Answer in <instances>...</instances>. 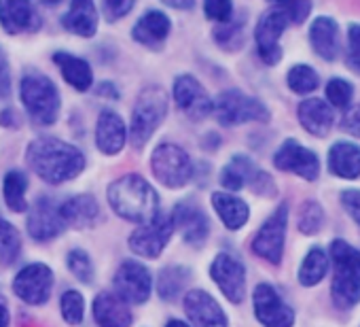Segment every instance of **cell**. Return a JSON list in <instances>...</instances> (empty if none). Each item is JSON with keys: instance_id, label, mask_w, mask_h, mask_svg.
<instances>
[{"instance_id": "1", "label": "cell", "mask_w": 360, "mask_h": 327, "mask_svg": "<svg viewBox=\"0 0 360 327\" xmlns=\"http://www.w3.org/2000/svg\"><path fill=\"white\" fill-rule=\"evenodd\" d=\"M30 168L51 185H60L79 177L85 168V155L75 147L53 136H41L26 151Z\"/></svg>"}, {"instance_id": "2", "label": "cell", "mask_w": 360, "mask_h": 327, "mask_svg": "<svg viewBox=\"0 0 360 327\" xmlns=\"http://www.w3.org/2000/svg\"><path fill=\"white\" fill-rule=\"evenodd\" d=\"M108 204L119 217L142 226L157 215L159 196L140 175H125L108 185Z\"/></svg>"}, {"instance_id": "3", "label": "cell", "mask_w": 360, "mask_h": 327, "mask_svg": "<svg viewBox=\"0 0 360 327\" xmlns=\"http://www.w3.org/2000/svg\"><path fill=\"white\" fill-rule=\"evenodd\" d=\"M333 285L330 295L337 308L349 310L360 302V251L337 238L330 242Z\"/></svg>"}, {"instance_id": "4", "label": "cell", "mask_w": 360, "mask_h": 327, "mask_svg": "<svg viewBox=\"0 0 360 327\" xmlns=\"http://www.w3.org/2000/svg\"><path fill=\"white\" fill-rule=\"evenodd\" d=\"M20 96H22V102L34 123H39V125L56 123V119L60 115L62 100H60V92L56 87V83L47 75H43V73L24 75L22 83H20Z\"/></svg>"}, {"instance_id": "5", "label": "cell", "mask_w": 360, "mask_h": 327, "mask_svg": "<svg viewBox=\"0 0 360 327\" xmlns=\"http://www.w3.org/2000/svg\"><path fill=\"white\" fill-rule=\"evenodd\" d=\"M167 94L157 85L144 87L138 94L129 125V140L136 149H142L150 140L155 130L163 123L167 115Z\"/></svg>"}, {"instance_id": "6", "label": "cell", "mask_w": 360, "mask_h": 327, "mask_svg": "<svg viewBox=\"0 0 360 327\" xmlns=\"http://www.w3.org/2000/svg\"><path fill=\"white\" fill-rule=\"evenodd\" d=\"M150 171L161 185L178 190L193 179V161L183 147L163 142L150 155Z\"/></svg>"}, {"instance_id": "7", "label": "cell", "mask_w": 360, "mask_h": 327, "mask_svg": "<svg viewBox=\"0 0 360 327\" xmlns=\"http://www.w3.org/2000/svg\"><path fill=\"white\" fill-rule=\"evenodd\" d=\"M217 113V119L221 125L225 128H233V125H240V123H248V121H269V109L240 92V90H227V92H221L219 98L214 100V109Z\"/></svg>"}, {"instance_id": "8", "label": "cell", "mask_w": 360, "mask_h": 327, "mask_svg": "<svg viewBox=\"0 0 360 327\" xmlns=\"http://www.w3.org/2000/svg\"><path fill=\"white\" fill-rule=\"evenodd\" d=\"M286 228H288V204L282 202L269 215V219L261 226V230L257 232V236L252 238V251L261 259L278 266L282 261V255H284Z\"/></svg>"}, {"instance_id": "9", "label": "cell", "mask_w": 360, "mask_h": 327, "mask_svg": "<svg viewBox=\"0 0 360 327\" xmlns=\"http://www.w3.org/2000/svg\"><path fill=\"white\" fill-rule=\"evenodd\" d=\"M174 234V221L172 215L157 213L150 221L142 223L131 236H129V249L146 259H155L161 255L165 245L169 242Z\"/></svg>"}, {"instance_id": "10", "label": "cell", "mask_w": 360, "mask_h": 327, "mask_svg": "<svg viewBox=\"0 0 360 327\" xmlns=\"http://www.w3.org/2000/svg\"><path fill=\"white\" fill-rule=\"evenodd\" d=\"M286 26H288V20H286V16L278 7L267 9L261 16V20L257 22V30H255L257 51H259V58L267 66H276L282 60L280 39H282Z\"/></svg>"}, {"instance_id": "11", "label": "cell", "mask_w": 360, "mask_h": 327, "mask_svg": "<svg viewBox=\"0 0 360 327\" xmlns=\"http://www.w3.org/2000/svg\"><path fill=\"white\" fill-rule=\"evenodd\" d=\"M51 289H53V270L41 261L22 268L13 280L15 295L30 306L45 304L51 295Z\"/></svg>"}, {"instance_id": "12", "label": "cell", "mask_w": 360, "mask_h": 327, "mask_svg": "<svg viewBox=\"0 0 360 327\" xmlns=\"http://www.w3.org/2000/svg\"><path fill=\"white\" fill-rule=\"evenodd\" d=\"M274 164L278 171H284V173H292L305 181H316L318 175H320V159L318 155L303 147L299 140L295 138H288L280 144V149L276 151L274 155Z\"/></svg>"}, {"instance_id": "13", "label": "cell", "mask_w": 360, "mask_h": 327, "mask_svg": "<svg viewBox=\"0 0 360 327\" xmlns=\"http://www.w3.org/2000/svg\"><path fill=\"white\" fill-rule=\"evenodd\" d=\"M153 291V276L146 266L125 259L115 272V295L129 304H144Z\"/></svg>"}, {"instance_id": "14", "label": "cell", "mask_w": 360, "mask_h": 327, "mask_svg": "<svg viewBox=\"0 0 360 327\" xmlns=\"http://www.w3.org/2000/svg\"><path fill=\"white\" fill-rule=\"evenodd\" d=\"M255 316L263 327H292L295 325V310L280 297V293L269 285H257L252 293Z\"/></svg>"}, {"instance_id": "15", "label": "cell", "mask_w": 360, "mask_h": 327, "mask_svg": "<svg viewBox=\"0 0 360 327\" xmlns=\"http://www.w3.org/2000/svg\"><path fill=\"white\" fill-rule=\"evenodd\" d=\"M172 96H174L176 106L183 111L187 117L195 119V121L208 117L212 113V109H214V102H212L210 94L206 92V87L193 75L176 77Z\"/></svg>"}, {"instance_id": "16", "label": "cell", "mask_w": 360, "mask_h": 327, "mask_svg": "<svg viewBox=\"0 0 360 327\" xmlns=\"http://www.w3.org/2000/svg\"><path fill=\"white\" fill-rule=\"evenodd\" d=\"M210 276L229 302L240 304L244 300V295H246V268L236 255L219 253L210 266Z\"/></svg>"}, {"instance_id": "17", "label": "cell", "mask_w": 360, "mask_h": 327, "mask_svg": "<svg viewBox=\"0 0 360 327\" xmlns=\"http://www.w3.org/2000/svg\"><path fill=\"white\" fill-rule=\"evenodd\" d=\"M174 230L191 247H202L210 234V221L195 202H178L172 211Z\"/></svg>"}, {"instance_id": "18", "label": "cell", "mask_w": 360, "mask_h": 327, "mask_svg": "<svg viewBox=\"0 0 360 327\" xmlns=\"http://www.w3.org/2000/svg\"><path fill=\"white\" fill-rule=\"evenodd\" d=\"M66 230V223L60 215V206L49 198H39L28 215V234L37 242H47L58 238Z\"/></svg>"}, {"instance_id": "19", "label": "cell", "mask_w": 360, "mask_h": 327, "mask_svg": "<svg viewBox=\"0 0 360 327\" xmlns=\"http://www.w3.org/2000/svg\"><path fill=\"white\" fill-rule=\"evenodd\" d=\"M185 312L195 327H229L225 310L204 289H193L185 295Z\"/></svg>"}, {"instance_id": "20", "label": "cell", "mask_w": 360, "mask_h": 327, "mask_svg": "<svg viewBox=\"0 0 360 327\" xmlns=\"http://www.w3.org/2000/svg\"><path fill=\"white\" fill-rule=\"evenodd\" d=\"M0 26L9 35L37 32L41 18L30 0H0Z\"/></svg>"}, {"instance_id": "21", "label": "cell", "mask_w": 360, "mask_h": 327, "mask_svg": "<svg viewBox=\"0 0 360 327\" xmlns=\"http://www.w3.org/2000/svg\"><path fill=\"white\" fill-rule=\"evenodd\" d=\"M309 45L316 56H320L324 62L337 60L341 51V37H339V24L328 16H318L309 26Z\"/></svg>"}, {"instance_id": "22", "label": "cell", "mask_w": 360, "mask_h": 327, "mask_svg": "<svg viewBox=\"0 0 360 327\" xmlns=\"http://www.w3.org/2000/svg\"><path fill=\"white\" fill-rule=\"evenodd\" d=\"M297 117L299 123L305 128V132H309L311 136L324 138L335 123V111L328 102L320 100V98H307L297 106Z\"/></svg>"}, {"instance_id": "23", "label": "cell", "mask_w": 360, "mask_h": 327, "mask_svg": "<svg viewBox=\"0 0 360 327\" xmlns=\"http://www.w3.org/2000/svg\"><path fill=\"white\" fill-rule=\"evenodd\" d=\"M127 140V128L115 111H102L96 123V144L104 155H117Z\"/></svg>"}, {"instance_id": "24", "label": "cell", "mask_w": 360, "mask_h": 327, "mask_svg": "<svg viewBox=\"0 0 360 327\" xmlns=\"http://www.w3.org/2000/svg\"><path fill=\"white\" fill-rule=\"evenodd\" d=\"M172 32V22L163 11H146L131 30V37L136 43L150 47V49H159L165 39Z\"/></svg>"}, {"instance_id": "25", "label": "cell", "mask_w": 360, "mask_h": 327, "mask_svg": "<svg viewBox=\"0 0 360 327\" xmlns=\"http://www.w3.org/2000/svg\"><path fill=\"white\" fill-rule=\"evenodd\" d=\"M94 319L98 327H131V310L127 302H123L115 293H98L94 300Z\"/></svg>"}, {"instance_id": "26", "label": "cell", "mask_w": 360, "mask_h": 327, "mask_svg": "<svg viewBox=\"0 0 360 327\" xmlns=\"http://www.w3.org/2000/svg\"><path fill=\"white\" fill-rule=\"evenodd\" d=\"M60 215H62V219H64L66 226H70L75 230H87V228H91L98 221L100 206H98V202H96L94 196L79 194L75 198H68L60 206Z\"/></svg>"}, {"instance_id": "27", "label": "cell", "mask_w": 360, "mask_h": 327, "mask_svg": "<svg viewBox=\"0 0 360 327\" xmlns=\"http://www.w3.org/2000/svg\"><path fill=\"white\" fill-rule=\"evenodd\" d=\"M328 171L339 179L360 177V147L347 140H337L328 149Z\"/></svg>"}, {"instance_id": "28", "label": "cell", "mask_w": 360, "mask_h": 327, "mask_svg": "<svg viewBox=\"0 0 360 327\" xmlns=\"http://www.w3.org/2000/svg\"><path fill=\"white\" fill-rule=\"evenodd\" d=\"M62 26L77 37H94L98 30V11L94 0H72L68 13L62 18Z\"/></svg>"}, {"instance_id": "29", "label": "cell", "mask_w": 360, "mask_h": 327, "mask_svg": "<svg viewBox=\"0 0 360 327\" xmlns=\"http://www.w3.org/2000/svg\"><path fill=\"white\" fill-rule=\"evenodd\" d=\"M53 62L60 68L62 77L66 79V83H70L77 92H87L91 87L94 70H91L89 62H85L83 58L66 54V51H56Z\"/></svg>"}, {"instance_id": "30", "label": "cell", "mask_w": 360, "mask_h": 327, "mask_svg": "<svg viewBox=\"0 0 360 327\" xmlns=\"http://www.w3.org/2000/svg\"><path fill=\"white\" fill-rule=\"evenodd\" d=\"M212 206L214 211L219 213L221 221L225 223L227 230H240L246 226L248 217H250V209L248 204L238 198V196H231V194H223V192H217L212 194Z\"/></svg>"}, {"instance_id": "31", "label": "cell", "mask_w": 360, "mask_h": 327, "mask_svg": "<svg viewBox=\"0 0 360 327\" xmlns=\"http://www.w3.org/2000/svg\"><path fill=\"white\" fill-rule=\"evenodd\" d=\"M257 171L259 168L255 166V161L248 155H233L221 173V185L227 187L229 192H238V190L250 185Z\"/></svg>"}, {"instance_id": "32", "label": "cell", "mask_w": 360, "mask_h": 327, "mask_svg": "<svg viewBox=\"0 0 360 327\" xmlns=\"http://www.w3.org/2000/svg\"><path fill=\"white\" fill-rule=\"evenodd\" d=\"M191 278V270L187 266H167L157 276V293L161 300H176L180 291Z\"/></svg>"}, {"instance_id": "33", "label": "cell", "mask_w": 360, "mask_h": 327, "mask_svg": "<svg viewBox=\"0 0 360 327\" xmlns=\"http://www.w3.org/2000/svg\"><path fill=\"white\" fill-rule=\"evenodd\" d=\"M328 272V255L324 253L322 247H311L299 268V283L303 287H314L318 285Z\"/></svg>"}, {"instance_id": "34", "label": "cell", "mask_w": 360, "mask_h": 327, "mask_svg": "<svg viewBox=\"0 0 360 327\" xmlns=\"http://www.w3.org/2000/svg\"><path fill=\"white\" fill-rule=\"evenodd\" d=\"M26 190H28V179L20 171H9L3 179V196L7 206L13 213H26L28 202H26Z\"/></svg>"}, {"instance_id": "35", "label": "cell", "mask_w": 360, "mask_h": 327, "mask_svg": "<svg viewBox=\"0 0 360 327\" xmlns=\"http://www.w3.org/2000/svg\"><path fill=\"white\" fill-rule=\"evenodd\" d=\"M244 28H246V16L231 18L225 24H219L214 28V41L225 51H238L244 45Z\"/></svg>"}, {"instance_id": "36", "label": "cell", "mask_w": 360, "mask_h": 327, "mask_svg": "<svg viewBox=\"0 0 360 327\" xmlns=\"http://www.w3.org/2000/svg\"><path fill=\"white\" fill-rule=\"evenodd\" d=\"M22 253V236L13 223L0 217V264L13 266Z\"/></svg>"}, {"instance_id": "37", "label": "cell", "mask_w": 360, "mask_h": 327, "mask_svg": "<svg viewBox=\"0 0 360 327\" xmlns=\"http://www.w3.org/2000/svg\"><path fill=\"white\" fill-rule=\"evenodd\" d=\"M286 83L295 94H311L314 90H318L320 85V77L318 73L307 66V64H295L288 75H286Z\"/></svg>"}, {"instance_id": "38", "label": "cell", "mask_w": 360, "mask_h": 327, "mask_svg": "<svg viewBox=\"0 0 360 327\" xmlns=\"http://www.w3.org/2000/svg\"><path fill=\"white\" fill-rule=\"evenodd\" d=\"M324 226V211L318 202L314 200H307L301 204L299 209V217H297V228L301 234L305 236H314L322 230Z\"/></svg>"}, {"instance_id": "39", "label": "cell", "mask_w": 360, "mask_h": 327, "mask_svg": "<svg viewBox=\"0 0 360 327\" xmlns=\"http://www.w3.org/2000/svg\"><path fill=\"white\" fill-rule=\"evenodd\" d=\"M352 98H354V85L349 81L341 77H333L326 83V100L330 102V106L347 111L352 104Z\"/></svg>"}, {"instance_id": "40", "label": "cell", "mask_w": 360, "mask_h": 327, "mask_svg": "<svg viewBox=\"0 0 360 327\" xmlns=\"http://www.w3.org/2000/svg\"><path fill=\"white\" fill-rule=\"evenodd\" d=\"M60 308H62V316L68 325H79L85 314V300L77 289H68L62 295Z\"/></svg>"}, {"instance_id": "41", "label": "cell", "mask_w": 360, "mask_h": 327, "mask_svg": "<svg viewBox=\"0 0 360 327\" xmlns=\"http://www.w3.org/2000/svg\"><path fill=\"white\" fill-rule=\"evenodd\" d=\"M66 261H68V270L75 274V278L77 280H81V283H91L94 280V264H91V257L87 255V251H83V249H72L70 253H68V257H66Z\"/></svg>"}, {"instance_id": "42", "label": "cell", "mask_w": 360, "mask_h": 327, "mask_svg": "<svg viewBox=\"0 0 360 327\" xmlns=\"http://www.w3.org/2000/svg\"><path fill=\"white\" fill-rule=\"evenodd\" d=\"M276 7L286 16L288 24H303L311 13V0H276Z\"/></svg>"}, {"instance_id": "43", "label": "cell", "mask_w": 360, "mask_h": 327, "mask_svg": "<svg viewBox=\"0 0 360 327\" xmlns=\"http://www.w3.org/2000/svg\"><path fill=\"white\" fill-rule=\"evenodd\" d=\"M204 13L208 20L225 24L233 18V0H204Z\"/></svg>"}, {"instance_id": "44", "label": "cell", "mask_w": 360, "mask_h": 327, "mask_svg": "<svg viewBox=\"0 0 360 327\" xmlns=\"http://www.w3.org/2000/svg\"><path fill=\"white\" fill-rule=\"evenodd\" d=\"M347 68L360 75V24H349L347 28Z\"/></svg>"}, {"instance_id": "45", "label": "cell", "mask_w": 360, "mask_h": 327, "mask_svg": "<svg viewBox=\"0 0 360 327\" xmlns=\"http://www.w3.org/2000/svg\"><path fill=\"white\" fill-rule=\"evenodd\" d=\"M136 0H102V11L106 22H117L134 9Z\"/></svg>"}, {"instance_id": "46", "label": "cell", "mask_w": 360, "mask_h": 327, "mask_svg": "<svg viewBox=\"0 0 360 327\" xmlns=\"http://www.w3.org/2000/svg\"><path fill=\"white\" fill-rule=\"evenodd\" d=\"M250 190L259 196H267V198L276 196V183L265 171H257V175L250 181Z\"/></svg>"}, {"instance_id": "47", "label": "cell", "mask_w": 360, "mask_h": 327, "mask_svg": "<svg viewBox=\"0 0 360 327\" xmlns=\"http://www.w3.org/2000/svg\"><path fill=\"white\" fill-rule=\"evenodd\" d=\"M341 204L347 211V215L360 226V190H345L341 194Z\"/></svg>"}, {"instance_id": "48", "label": "cell", "mask_w": 360, "mask_h": 327, "mask_svg": "<svg viewBox=\"0 0 360 327\" xmlns=\"http://www.w3.org/2000/svg\"><path fill=\"white\" fill-rule=\"evenodd\" d=\"M11 94V68L5 49L0 47V98H9Z\"/></svg>"}, {"instance_id": "49", "label": "cell", "mask_w": 360, "mask_h": 327, "mask_svg": "<svg viewBox=\"0 0 360 327\" xmlns=\"http://www.w3.org/2000/svg\"><path fill=\"white\" fill-rule=\"evenodd\" d=\"M341 125H343L345 132H349V134H354V136L360 138V102H358L356 106L347 109V113H345Z\"/></svg>"}, {"instance_id": "50", "label": "cell", "mask_w": 360, "mask_h": 327, "mask_svg": "<svg viewBox=\"0 0 360 327\" xmlns=\"http://www.w3.org/2000/svg\"><path fill=\"white\" fill-rule=\"evenodd\" d=\"M20 123L18 115L13 109H5L3 113H0V125H5V128H15Z\"/></svg>"}, {"instance_id": "51", "label": "cell", "mask_w": 360, "mask_h": 327, "mask_svg": "<svg viewBox=\"0 0 360 327\" xmlns=\"http://www.w3.org/2000/svg\"><path fill=\"white\" fill-rule=\"evenodd\" d=\"M163 5L172 7V9H180V11H187V9H193L195 0H161Z\"/></svg>"}, {"instance_id": "52", "label": "cell", "mask_w": 360, "mask_h": 327, "mask_svg": "<svg viewBox=\"0 0 360 327\" xmlns=\"http://www.w3.org/2000/svg\"><path fill=\"white\" fill-rule=\"evenodd\" d=\"M9 321H11L9 304H7V300L3 295H0V327H9Z\"/></svg>"}, {"instance_id": "53", "label": "cell", "mask_w": 360, "mask_h": 327, "mask_svg": "<svg viewBox=\"0 0 360 327\" xmlns=\"http://www.w3.org/2000/svg\"><path fill=\"white\" fill-rule=\"evenodd\" d=\"M98 94H100V96H106V98H112V100H115V98H119V92L115 90V85H112L110 81L102 83V85L98 87Z\"/></svg>"}, {"instance_id": "54", "label": "cell", "mask_w": 360, "mask_h": 327, "mask_svg": "<svg viewBox=\"0 0 360 327\" xmlns=\"http://www.w3.org/2000/svg\"><path fill=\"white\" fill-rule=\"evenodd\" d=\"M165 327H191V325H187L185 321H178V319H172Z\"/></svg>"}, {"instance_id": "55", "label": "cell", "mask_w": 360, "mask_h": 327, "mask_svg": "<svg viewBox=\"0 0 360 327\" xmlns=\"http://www.w3.org/2000/svg\"><path fill=\"white\" fill-rule=\"evenodd\" d=\"M43 5H47V7H56V5H60L62 0H41Z\"/></svg>"}]
</instances>
